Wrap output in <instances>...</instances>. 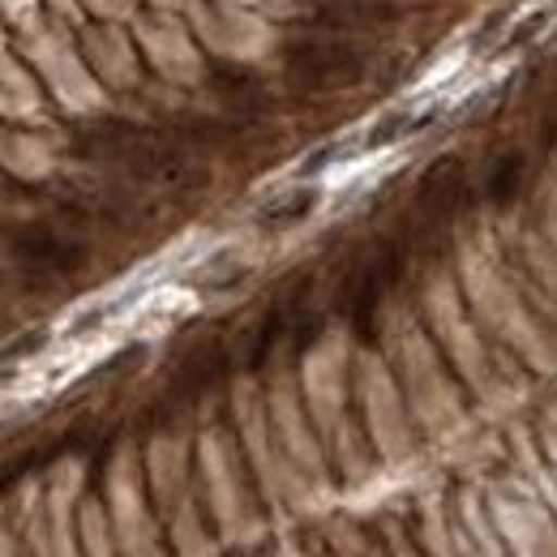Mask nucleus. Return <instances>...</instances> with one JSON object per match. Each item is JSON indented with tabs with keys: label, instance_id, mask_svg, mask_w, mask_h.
<instances>
[{
	"label": "nucleus",
	"instance_id": "nucleus-3",
	"mask_svg": "<svg viewBox=\"0 0 557 557\" xmlns=\"http://www.w3.org/2000/svg\"><path fill=\"white\" fill-rule=\"evenodd\" d=\"M519 176H523V159L519 154H510L497 172H493V181H488V194L497 198V202H506V198H515V189H519Z\"/></svg>",
	"mask_w": 557,
	"mask_h": 557
},
{
	"label": "nucleus",
	"instance_id": "nucleus-2",
	"mask_svg": "<svg viewBox=\"0 0 557 557\" xmlns=\"http://www.w3.org/2000/svg\"><path fill=\"white\" fill-rule=\"evenodd\" d=\"M313 202H318V194L313 189H300V194H287L283 202H275V207L262 210V223H271V227H278V223H292V219H300V214H309L313 210Z\"/></svg>",
	"mask_w": 557,
	"mask_h": 557
},
{
	"label": "nucleus",
	"instance_id": "nucleus-1",
	"mask_svg": "<svg viewBox=\"0 0 557 557\" xmlns=\"http://www.w3.org/2000/svg\"><path fill=\"white\" fill-rule=\"evenodd\" d=\"M17 253H22L26 267H48V271H70L73 262H77V245H70L65 236H57V232H48V227L22 232Z\"/></svg>",
	"mask_w": 557,
	"mask_h": 557
}]
</instances>
